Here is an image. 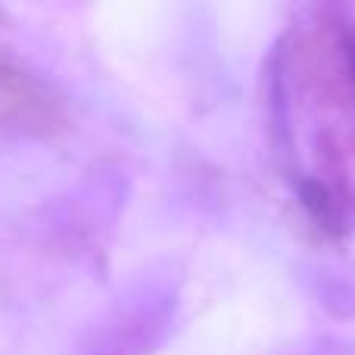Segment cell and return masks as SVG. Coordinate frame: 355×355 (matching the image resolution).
<instances>
[{"label":"cell","instance_id":"cell-1","mask_svg":"<svg viewBox=\"0 0 355 355\" xmlns=\"http://www.w3.org/2000/svg\"><path fill=\"white\" fill-rule=\"evenodd\" d=\"M162 321L156 306H119L78 340V355H144L162 337Z\"/></svg>","mask_w":355,"mask_h":355},{"label":"cell","instance_id":"cell-2","mask_svg":"<svg viewBox=\"0 0 355 355\" xmlns=\"http://www.w3.org/2000/svg\"><path fill=\"white\" fill-rule=\"evenodd\" d=\"M300 200L306 206V212L324 231H331V234L340 231V209H337V196H334L331 187H324L315 178H306V181H300Z\"/></svg>","mask_w":355,"mask_h":355},{"label":"cell","instance_id":"cell-3","mask_svg":"<svg viewBox=\"0 0 355 355\" xmlns=\"http://www.w3.org/2000/svg\"><path fill=\"white\" fill-rule=\"evenodd\" d=\"M10 72H12V69H6L3 62H0V81H3V78H6V75H10Z\"/></svg>","mask_w":355,"mask_h":355}]
</instances>
